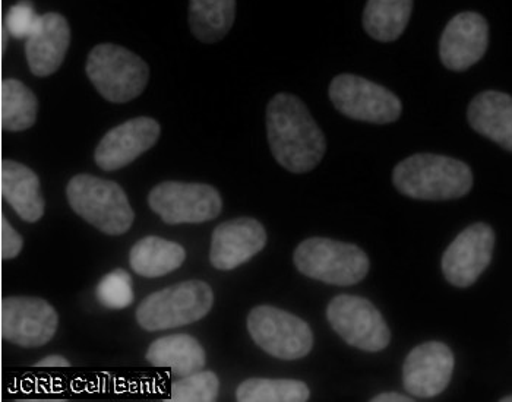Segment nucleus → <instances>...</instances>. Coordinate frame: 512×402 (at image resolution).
I'll return each mask as SVG.
<instances>
[{
    "mask_svg": "<svg viewBox=\"0 0 512 402\" xmlns=\"http://www.w3.org/2000/svg\"><path fill=\"white\" fill-rule=\"evenodd\" d=\"M267 138L271 153L287 172H312L327 151V139L299 97L276 94L267 106Z\"/></svg>",
    "mask_w": 512,
    "mask_h": 402,
    "instance_id": "nucleus-1",
    "label": "nucleus"
},
{
    "mask_svg": "<svg viewBox=\"0 0 512 402\" xmlns=\"http://www.w3.org/2000/svg\"><path fill=\"white\" fill-rule=\"evenodd\" d=\"M393 183L401 195L417 201H453L472 191L469 164L439 154H414L394 167Z\"/></svg>",
    "mask_w": 512,
    "mask_h": 402,
    "instance_id": "nucleus-2",
    "label": "nucleus"
},
{
    "mask_svg": "<svg viewBox=\"0 0 512 402\" xmlns=\"http://www.w3.org/2000/svg\"><path fill=\"white\" fill-rule=\"evenodd\" d=\"M66 196L75 214L109 236L125 234L134 224L128 196L112 180L78 174L69 180Z\"/></svg>",
    "mask_w": 512,
    "mask_h": 402,
    "instance_id": "nucleus-3",
    "label": "nucleus"
},
{
    "mask_svg": "<svg viewBox=\"0 0 512 402\" xmlns=\"http://www.w3.org/2000/svg\"><path fill=\"white\" fill-rule=\"evenodd\" d=\"M297 271L312 280L338 287H352L368 275V255L353 243L327 237H311L293 255Z\"/></svg>",
    "mask_w": 512,
    "mask_h": 402,
    "instance_id": "nucleus-4",
    "label": "nucleus"
},
{
    "mask_svg": "<svg viewBox=\"0 0 512 402\" xmlns=\"http://www.w3.org/2000/svg\"><path fill=\"white\" fill-rule=\"evenodd\" d=\"M87 77L101 97L122 104L141 96L150 81V66L131 50L104 43L88 55Z\"/></svg>",
    "mask_w": 512,
    "mask_h": 402,
    "instance_id": "nucleus-5",
    "label": "nucleus"
},
{
    "mask_svg": "<svg viewBox=\"0 0 512 402\" xmlns=\"http://www.w3.org/2000/svg\"><path fill=\"white\" fill-rule=\"evenodd\" d=\"M213 305V288L205 281H183L148 296L138 307L137 321L145 331H166L201 321Z\"/></svg>",
    "mask_w": 512,
    "mask_h": 402,
    "instance_id": "nucleus-6",
    "label": "nucleus"
},
{
    "mask_svg": "<svg viewBox=\"0 0 512 402\" xmlns=\"http://www.w3.org/2000/svg\"><path fill=\"white\" fill-rule=\"evenodd\" d=\"M248 331L258 347L280 360L303 359L314 347L308 322L274 306L254 307L248 316Z\"/></svg>",
    "mask_w": 512,
    "mask_h": 402,
    "instance_id": "nucleus-7",
    "label": "nucleus"
},
{
    "mask_svg": "<svg viewBox=\"0 0 512 402\" xmlns=\"http://www.w3.org/2000/svg\"><path fill=\"white\" fill-rule=\"evenodd\" d=\"M328 96L341 115L372 125L397 122L403 112V104L393 91L357 75H337Z\"/></svg>",
    "mask_w": 512,
    "mask_h": 402,
    "instance_id": "nucleus-8",
    "label": "nucleus"
},
{
    "mask_svg": "<svg viewBox=\"0 0 512 402\" xmlns=\"http://www.w3.org/2000/svg\"><path fill=\"white\" fill-rule=\"evenodd\" d=\"M331 328L352 347L378 353L391 341V331L382 313L368 299L352 294H340L327 309Z\"/></svg>",
    "mask_w": 512,
    "mask_h": 402,
    "instance_id": "nucleus-9",
    "label": "nucleus"
},
{
    "mask_svg": "<svg viewBox=\"0 0 512 402\" xmlns=\"http://www.w3.org/2000/svg\"><path fill=\"white\" fill-rule=\"evenodd\" d=\"M148 204L164 223L172 226L207 223L223 210L220 192L205 183H160L148 195Z\"/></svg>",
    "mask_w": 512,
    "mask_h": 402,
    "instance_id": "nucleus-10",
    "label": "nucleus"
},
{
    "mask_svg": "<svg viewBox=\"0 0 512 402\" xmlns=\"http://www.w3.org/2000/svg\"><path fill=\"white\" fill-rule=\"evenodd\" d=\"M58 325L55 307L39 297H6L0 305V334L18 347H43L55 337Z\"/></svg>",
    "mask_w": 512,
    "mask_h": 402,
    "instance_id": "nucleus-11",
    "label": "nucleus"
},
{
    "mask_svg": "<svg viewBox=\"0 0 512 402\" xmlns=\"http://www.w3.org/2000/svg\"><path fill=\"white\" fill-rule=\"evenodd\" d=\"M495 240V231L486 223H474L461 231L442 255L445 280L458 288L473 286L491 265Z\"/></svg>",
    "mask_w": 512,
    "mask_h": 402,
    "instance_id": "nucleus-12",
    "label": "nucleus"
},
{
    "mask_svg": "<svg viewBox=\"0 0 512 402\" xmlns=\"http://www.w3.org/2000/svg\"><path fill=\"white\" fill-rule=\"evenodd\" d=\"M455 367L451 348L441 341H429L414 347L403 364V385L417 398H434L450 385Z\"/></svg>",
    "mask_w": 512,
    "mask_h": 402,
    "instance_id": "nucleus-13",
    "label": "nucleus"
},
{
    "mask_svg": "<svg viewBox=\"0 0 512 402\" xmlns=\"http://www.w3.org/2000/svg\"><path fill=\"white\" fill-rule=\"evenodd\" d=\"M161 126L153 117H135L110 129L97 145L94 160L104 172L129 166L157 144Z\"/></svg>",
    "mask_w": 512,
    "mask_h": 402,
    "instance_id": "nucleus-14",
    "label": "nucleus"
},
{
    "mask_svg": "<svg viewBox=\"0 0 512 402\" xmlns=\"http://www.w3.org/2000/svg\"><path fill=\"white\" fill-rule=\"evenodd\" d=\"M489 24L477 12H461L448 22L439 40V59L445 68L464 72L485 56Z\"/></svg>",
    "mask_w": 512,
    "mask_h": 402,
    "instance_id": "nucleus-15",
    "label": "nucleus"
},
{
    "mask_svg": "<svg viewBox=\"0 0 512 402\" xmlns=\"http://www.w3.org/2000/svg\"><path fill=\"white\" fill-rule=\"evenodd\" d=\"M267 245V231L254 218H236L216 227L210 261L220 271H232L251 261Z\"/></svg>",
    "mask_w": 512,
    "mask_h": 402,
    "instance_id": "nucleus-16",
    "label": "nucleus"
},
{
    "mask_svg": "<svg viewBox=\"0 0 512 402\" xmlns=\"http://www.w3.org/2000/svg\"><path fill=\"white\" fill-rule=\"evenodd\" d=\"M71 44L69 22L58 12L40 15L36 27L27 37L25 56L36 77H50L62 66Z\"/></svg>",
    "mask_w": 512,
    "mask_h": 402,
    "instance_id": "nucleus-17",
    "label": "nucleus"
},
{
    "mask_svg": "<svg viewBox=\"0 0 512 402\" xmlns=\"http://www.w3.org/2000/svg\"><path fill=\"white\" fill-rule=\"evenodd\" d=\"M467 120L474 132L512 151V98L501 91H483L473 98Z\"/></svg>",
    "mask_w": 512,
    "mask_h": 402,
    "instance_id": "nucleus-18",
    "label": "nucleus"
},
{
    "mask_svg": "<svg viewBox=\"0 0 512 402\" xmlns=\"http://www.w3.org/2000/svg\"><path fill=\"white\" fill-rule=\"evenodd\" d=\"M0 192L21 220L37 223L44 215L39 176L24 164L5 160L0 164Z\"/></svg>",
    "mask_w": 512,
    "mask_h": 402,
    "instance_id": "nucleus-19",
    "label": "nucleus"
},
{
    "mask_svg": "<svg viewBox=\"0 0 512 402\" xmlns=\"http://www.w3.org/2000/svg\"><path fill=\"white\" fill-rule=\"evenodd\" d=\"M148 363L164 367L178 376H188L204 369L207 354L198 340L188 334L167 335L148 347Z\"/></svg>",
    "mask_w": 512,
    "mask_h": 402,
    "instance_id": "nucleus-20",
    "label": "nucleus"
},
{
    "mask_svg": "<svg viewBox=\"0 0 512 402\" xmlns=\"http://www.w3.org/2000/svg\"><path fill=\"white\" fill-rule=\"evenodd\" d=\"M185 259L183 246L157 236L139 240L129 253L132 269L145 278L164 277L182 267Z\"/></svg>",
    "mask_w": 512,
    "mask_h": 402,
    "instance_id": "nucleus-21",
    "label": "nucleus"
},
{
    "mask_svg": "<svg viewBox=\"0 0 512 402\" xmlns=\"http://www.w3.org/2000/svg\"><path fill=\"white\" fill-rule=\"evenodd\" d=\"M413 12V0H368L363 28L371 39L391 43L403 36Z\"/></svg>",
    "mask_w": 512,
    "mask_h": 402,
    "instance_id": "nucleus-22",
    "label": "nucleus"
},
{
    "mask_svg": "<svg viewBox=\"0 0 512 402\" xmlns=\"http://www.w3.org/2000/svg\"><path fill=\"white\" fill-rule=\"evenodd\" d=\"M188 17L195 39L217 43L235 24L236 0H189Z\"/></svg>",
    "mask_w": 512,
    "mask_h": 402,
    "instance_id": "nucleus-23",
    "label": "nucleus"
},
{
    "mask_svg": "<svg viewBox=\"0 0 512 402\" xmlns=\"http://www.w3.org/2000/svg\"><path fill=\"white\" fill-rule=\"evenodd\" d=\"M39 113L36 94L18 79L0 84V125L5 131L22 132L34 126Z\"/></svg>",
    "mask_w": 512,
    "mask_h": 402,
    "instance_id": "nucleus-24",
    "label": "nucleus"
},
{
    "mask_svg": "<svg viewBox=\"0 0 512 402\" xmlns=\"http://www.w3.org/2000/svg\"><path fill=\"white\" fill-rule=\"evenodd\" d=\"M309 397L308 385L296 379L252 378L236 391L239 402H306Z\"/></svg>",
    "mask_w": 512,
    "mask_h": 402,
    "instance_id": "nucleus-25",
    "label": "nucleus"
},
{
    "mask_svg": "<svg viewBox=\"0 0 512 402\" xmlns=\"http://www.w3.org/2000/svg\"><path fill=\"white\" fill-rule=\"evenodd\" d=\"M220 392V381L214 372L199 370L192 375L182 376L180 381L173 383L170 391L172 402H214Z\"/></svg>",
    "mask_w": 512,
    "mask_h": 402,
    "instance_id": "nucleus-26",
    "label": "nucleus"
},
{
    "mask_svg": "<svg viewBox=\"0 0 512 402\" xmlns=\"http://www.w3.org/2000/svg\"><path fill=\"white\" fill-rule=\"evenodd\" d=\"M97 300L107 309H126L134 303V283L125 269H113L101 278L96 290Z\"/></svg>",
    "mask_w": 512,
    "mask_h": 402,
    "instance_id": "nucleus-27",
    "label": "nucleus"
},
{
    "mask_svg": "<svg viewBox=\"0 0 512 402\" xmlns=\"http://www.w3.org/2000/svg\"><path fill=\"white\" fill-rule=\"evenodd\" d=\"M39 17L40 15L34 12L33 5L28 0H21L6 14V31L15 39H27L36 27Z\"/></svg>",
    "mask_w": 512,
    "mask_h": 402,
    "instance_id": "nucleus-28",
    "label": "nucleus"
},
{
    "mask_svg": "<svg viewBox=\"0 0 512 402\" xmlns=\"http://www.w3.org/2000/svg\"><path fill=\"white\" fill-rule=\"evenodd\" d=\"M22 248H24V239H22L21 234L9 224L5 215H2L0 217V252H2V259L9 261V259L17 258Z\"/></svg>",
    "mask_w": 512,
    "mask_h": 402,
    "instance_id": "nucleus-29",
    "label": "nucleus"
},
{
    "mask_svg": "<svg viewBox=\"0 0 512 402\" xmlns=\"http://www.w3.org/2000/svg\"><path fill=\"white\" fill-rule=\"evenodd\" d=\"M372 402H414V398L406 397V395L397 394V392H385V394L376 395L371 398Z\"/></svg>",
    "mask_w": 512,
    "mask_h": 402,
    "instance_id": "nucleus-30",
    "label": "nucleus"
},
{
    "mask_svg": "<svg viewBox=\"0 0 512 402\" xmlns=\"http://www.w3.org/2000/svg\"><path fill=\"white\" fill-rule=\"evenodd\" d=\"M37 366H40V367H68V366H71V363H69L68 359H65V357H62V356H49V357H44L43 360H40V362L37 363Z\"/></svg>",
    "mask_w": 512,
    "mask_h": 402,
    "instance_id": "nucleus-31",
    "label": "nucleus"
},
{
    "mask_svg": "<svg viewBox=\"0 0 512 402\" xmlns=\"http://www.w3.org/2000/svg\"><path fill=\"white\" fill-rule=\"evenodd\" d=\"M501 402H511L512 401V398H511V395H508V397H505V398H501V400H499Z\"/></svg>",
    "mask_w": 512,
    "mask_h": 402,
    "instance_id": "nucleus-32",
    "label": "nucleus"
},
{
    "mask_svg": "<svg viewBox=\"0 0 512 402\" xmlns=\"http://www.w3.org/2000/svg\"><path fill=\"white\" fill-rule=\"evenodd\" d=\"M0 259H2V252H0Z\"/></svg>",
    "mask_w": 512,
    "mask_h": 402,
    "instance_id": "nucleus-33",
    "label": "nucleus"
},
{
    "mask_svg": "<svg viewBox=\"0 0 512 402\" xmlns=\"http://www.w3.org/2000/svg\"><path fill=\"white\" fill-rule=\"evenodd\" d=\"M0 36H2V31H0Z\"/></svg>",
    "mask_w": 512,
    "mask_h": 402,
    "instance_id": "nucleus-34",
    "label": "nucleus"
}]
</instances>
